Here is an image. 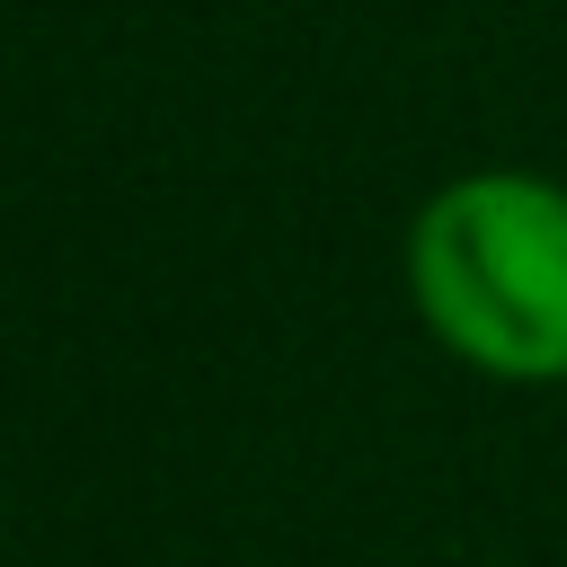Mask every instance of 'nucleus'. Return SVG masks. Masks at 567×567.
Listing matches in <instances>:
<instances>
[{"label":"nucleus","instance_id":"f257e3e1","mask_svg":"<svg viewBox=\"0 0 567 567\" xmlns=\"http://www.w3.org/2000/svg\"><path fill=\"white\" fill-rule=\"evenodd\" d=\"M408 301L487 381H567V186L470 168L408 221Z\"/></svg>","mask_w":567,"mask_h":567}]
</instances>
